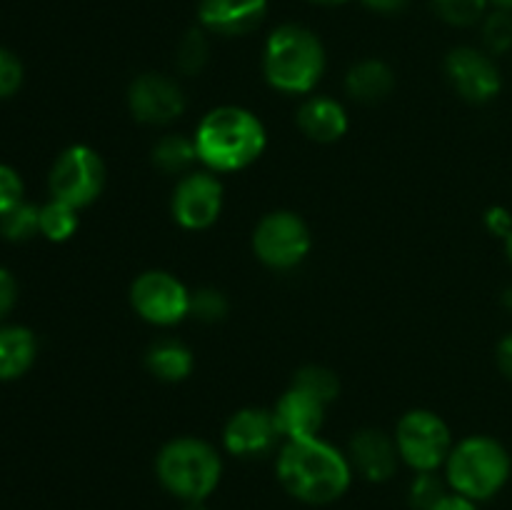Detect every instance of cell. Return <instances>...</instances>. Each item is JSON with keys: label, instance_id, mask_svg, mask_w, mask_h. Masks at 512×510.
Listing matches in <instances>:
<instances>
[{"label": "cell", "instance_id": "cell-1", "mask_svg": "<svg viewBox=\"0 0 512 510\" xmlns=\"http://www.w3.org/2000/svg\"><path fill=\"white\" fill-rule=\"evenodd\" d=\"M278 480L300 503L328 505L350 488L353 465L348 453L320 435L285 440L278 453Z\"/></svg>", "mask_w": 512, "mask_h": 510}, {"label": "cell", "instance_id": "cell-2", "mask_svg": "<svg viewBox=\"0 0 512 510\" xmlns=\"http://www.w3.org/2000/svg\"><path fill=\"white\" fill-rule=\"evenodd\" d=\"M268 133L260 118L238 105H220L203 115L195 130L198 160L213 173H233L263 155Z\"/></svg>", "mask_w": 512, "mask_h": 510}, {"label": "cell", "instance_id": "cell-3", "mask_svg": "<svg viewBox=\"0 0 512 510\" xmlns=\"http://www.w3.org/2000/svg\"><path fill=\"white\" fill-rule=\"evenodd\" d=\"M323 40L298 23L278 25L263 48L265 80L280 93L303 95L320 83L325 73Z\"/></svg>", "mask_w": 512, "mask_h": 510}, {"label": "cell", "instance_id": "cell-4", "mask_svg": "<svg viewBox=\"0 0 512 510\" xmlns=\"http://www.w3.org/2000/svg\"><path fill=\"white\" fill-rule=\"evenodd\" d=\"M510 478V455L495 438L470 435L453 445L445 460V480L453 493L473 503L490 500L503 490Z\"/></svg>", "mask_w": 512, "mask_h": 510}, {"label": "cell", "instance_id": "cell-5", "mask_svg": "<svg viewBox=\"0 0 512 510\" xmlns=\"http://www.w3.org/2000/svg\"><path fill=\"white\" fill-rule=\"evenodd\" d=\"M155 473L160 485L183 503L205 500L218 488L223 460L210 443L185 435L163 445L155 460Z\"/></svg>", "mask_w": 512, "mask_h": 510}, {"label": "cell", "instance_id": "cell-6", "mask_svg": "<svg viewBox=\"0 0 512 510\" xmlns=\"http://www.w3.org/2000/svg\"><path fill=\"white\" fill-rule=\"evenodd\" d=\"M395 445L400 460L415 473L443 468L453 450V435L448 423L433 410H410L395 428Z\"/></svg>", "mask_w": 512, "mask_h": 510}, {"label": "cell", "instance_id": "cell-7", "mask_svg": "<svg viewBox=\"0 0 512 510\" xmlns=\"http://www.w3.org/2000/svg\"><path fill=\"white\" fill-rule=\"evenodd\" d=\"M313 248L310 228L298 213L275 210L268 213L253 233V250L263 265L273 270H293L308 258Z\"/></svg>", "mask_w": 512, "mask_h": 510}, {"label": "cell", "instance_id": "cell-8", "mask_svg": "<svg viewBox=\"0 0 512 510\" xmlns=\"http://www.w3.org/2000/svg\"><path fill=\"white\" fill-rule=\"evenodd\" d=\"M50 195L55 200L85 208L95 203L105 188V163L90 145H70L58 155L50 170Z\"/></svg>", "mask_w": 512, "mask_h": 510}, {"label": "cell", "instance_id": "cell-9", "mask_svg": "<svg viewBox=\"0 0 512 510\" xmlns=\"http://www.w3.org/2000/svg\"><path fill=\"white\" fill-rule=\"evenodd\" d=\"M133 310L148 323L168 328L190 315V290L165 270H145L130 288Z\"/></svg>", "mask_w": 512, "mask_h": 510}, {"label": "cell", "instance_id": "cell-10", "mask_svg": "<svg viewBox=\"0 0 512 510\" xmlns=\"http://www.w3.org/2000/svg\"><path fill=\"white\" fill-rule=\"evenodd\" d=\"M170 210L180 228H210L223 213V183L213 170H190L175 185Z\"/></svg>", "mask_w": 512, "mask_h": 510}, {"label": "cell", "instance_id": "cell-11", "mask_svg": "<svg viewBox=\"0 0 512 510\" xmlns=\"http://www.w3.org/2000/svg\"><path fill=\"white\" fill-rule=\"evenodd\" d=\"M128 108L145 125H170L185 110L183 88L163 73H143L130 83Z\"/></svg>", "mask_w": 512, "mask_h": 510}, {"label": "cell", "instance_id": "cell-12", "mask_svg": "<svg viewBox=\"0 0 512 510\" xmlns=\"http://www.w3.org/2000/svg\"><path fill=\"white\" fill-rule=\"evenodd\" d=\"M445 75L450 85L470 103H488L500 93V70L493 55L478 48H455L445 58Z\"/></svg>", "mask_w": 512, "mask_h": 510}, {"label": "cell", "instance_id": "cell-13", "mask_svg": "<svg viewBox=\"0 0 512 510\" xmlns=\"http://www.w3.org/2000/svg\"><path fill=\"white\" fill-rule=\"evenodd\" d=\"M283 438L275 425L273 410L265 408H243L225 423L223 445L230 455L238 458H258L270 453Z\"/></svg>", "mask_w": 512, "mask_h": 510}, {"label": "cell", "instance_id": "cell-14", "mask_svg": "<svg viewBox=\"0 0 512 510\" xmlns=\"http://www.w3.org/2000/svg\"><path fill=\"white\" fill-rule=\"evenodd\" d=\"M268 15V0H200L198 23L210 35L238 38L253 33Z\"/></svg>", "mask_w": 512, "mask_h": 510}, {"label": "cell", "instance_id": "cell-15", "mask_svg": "<svg viewBox=\"0 0 512 510\" xmlns=\"http://www.w3.org/2000/svg\"><path fill=\"white\" fill-rule=\"evenodd\" d=\"M348 460L353 465V473H360L370 483H385L398 470L400 453L395 438L385 435L383 430L365 428L350 440Z\"/></svg>", "mask_w": 512, "mask_h": 510}, {"label": "cell", "instance_id": "cell-16", "mask_svg": "<svg viewBox=\"0 0 512 510\" xmlns=\"http://www.w3.org/2000/svg\"><path fill=\"white\" fill-rule=\"evenodd\" d=\"M325 410H328V405L323 400L290 385L275 403L273 418L283 440L315 438L323 428Z\"/></svg>", "mask_w": 512, "mask_h": 510}, {"label": "cell", "instance_id": "cell-17", "mask_svg": "<svg viewBox=\"0 0 512 510\" xmlns=\"http://www.w3.org/2000/svg\"><path fill=\"white\" fill-rule=\"evenodd\" d=\"M298 128L315 143H335L348 133V113L335 98L313 95L300 105Z\"/></svg>", "mask_w": 512, "mask_h": 510}, {"label": "cell", "instance_id": "cell-18", "mask_svg": "<svg viewBox=\"0 0 512 510\" xmlns=\"http://www.w3.org/2000/svg\"><path fill=\"white\" fill-rule=\"evenodd\" d=\"M393 85V68L378 58L360 60L345 75V90L358 103H378V100L388 98Z\"/></svg>", "mask_w": 512, "mask_h": 510}, {"label": "cell", "instance_id": "cell-19", "mask_svg": "<svg viewBox=\"0 0 512 510\" xmlns=\"http://www.w3.org/2000/svg\"><path fill=\"white\" fill-rule=\"evenodd\" d=\"M38 355L35 335L23 325L0 328V380H15L33 365Z\"/></svg>", "mask_w": 512, "mask_h": 510}, {"label": "cell", "instance_id": "cell-20", "mask_svg": "<svg viewBox=\"0 0 512 510\" xmlns=\"http://www.w3.org/2000/svg\"><path fill=\"white\" fill-rule=\"evenodd\" d=\"M145 365L150 373L165 383H180L193 373V350L183 345L180 340H158L150 345L148 355H145Z\"/></svg>", "mask_w": 512, "mask_h": 510}, {"label": "cell", "instance_id": "cell-21", "mask_svg": "<svg viewBox=\"0 0 512 510\" xmlns=\"http://www.w3.org/2000/svg\"><path fill=\"white\" fill-rule=\"evenodd\" d=\"M153 160L160 170L165 173H190L195 163H198V148H195V138H185L180 133H170L160 138L153 148Z\"/></svg>", "mask_w": 512, "mask_h": 510}, {"label": "cell", "instance_id": "cell-22", "mask_svg": "<svg viewBox=\"0 0 512 510\" xmlns=\"http://www.w3.org/2000/svg\"><path fill=\"white\" fill-rule=\"evenodd\" d=\"M75 230H78V208L55 198L40 208V233L48 240L63 243L73 238Z\"/></svg>", "mask_w": 512, "mask_h": 510}, {"label": "cell", "instance_id": "cell-23", "mask_svg": "<svg viewBox=\"0 0 512 510\" xmlns=\"http://www.w3.org/2000/svg\"><path fill=\"white\" fill-rule=\"evenodd\" d=\"M210 60V40L208 30L190 28L188 33L180 38L178 50H175V65H178L180 73L185 75H198L200 70L208 65Z\"/></svg>", "mask_w": 512, "mask_h": 510}, {"label": "cell", "instance_id": "cell-24", "mask_svg": "<svg viewBox=\"0 0 512 510\" xmlns=\"http://www.w3.org/2000/svg\"><path fill=\"white\" fill-rule=\"evenodd\" d=\"M0 233L5 240H13V243H23L30 240L33 235L40 233V208L33 203H23L8 210V213L0 215Z\"/></svg>", "mask_w": 512, "mask_h": 510}, {"label": "cell", "instance_id": "cell-25", "mask_svg": "<svg viewBox=\"0 0 512 510\" xmlns=\"http://www.w3.org/2000/svg\"><path fill=\"white\" fill-rule=\"evenodd\" d=\"M443 23L455 28H470L483 23L490 10V0H430Z\"/></svg>", "mask_w": 512, "mask_h": 510}, {"label": "cell", "instance_id": "cell-26", "mask_svg": "<svg viewBox=\"0 0 512 510\" xmlns=\"http://www.w3.org/2000/svg\"><path fill=\"white\" fill-rule=\"evenodd\" d=\"M293 385L295 388L305 390V393L315 395V398L323 400L325 405L333 403L340 393L338 375L330 368H325V365H305V368H300L298 373H295Z\"/></svg>", "mask_w": 512, "mask_h": 510}, {"label": "cell", "instance_id": "cell-27", "mask_svg": "<svg viewBox=\"0 0 512 510\" xmlns=\"http://www.w3.org/2000/svg\"><path fill=\"white\" fill-rule=\"evenodd\" d=\"M485 53L503 55L512 48V10L493 8L480 23Z\"/></svg>", "mask_w": 512, "mask_h": 510}, {"label": "cell", "instance_id": "cell-28", "mask_svg": "<svg viewBox=\"0 0 512 510\" xmlns=\"http://www.w3.org/2000/svg\"><path fill=\"white\" fill-rule=\"evenodd\" d=\"M445 493H448V480L438 478V470H428V473H415L408 500L413 510H430Z\"/></svg>", "mask_w": 512, "mask_h": 510}, {"label": "cell", "instance_id": "cell-29", "mask_svg": "<svg viewBox=\"0 0 512 510\" xmlns=\"http://www.w3.org/2000/svg\"><path fill=\"white\" fill-rule=\"evenodd\" d=\"M228 310V298L220 290L200 288L190 293V315L198 318L200 323H218L228 315Z\"/></svg>", "mask_w": 512, "mask_h": 510}, {"label": "cell", "instance_id": "cell-30", "mask_svg": "<svg viewBox=\"0 0 512 510\" xmlns=\"http://www.w3.org/2000/svg\"><path fill=\"white\" fill-rule=\"evenodd\" d=\"M20 83H23V63L15 53L0 48V100L10 98Z\"/></svg>", "mask_w": 512, "mask_h": 510}, {"label": "cell", "instance_id": "cell-31", "mask_svg": "<svg viewBox=\"0 0 512 510\" xmlns=\"http://www.w3.org/2000/svg\"><path fill=\"white\" fill-rule=\"evenodd\" d=\"M23 200V180L8 165H0V215Z\"/></svg>", "mask_w": 512, "mask_h": 510}, {"label": "cell", "instance_id": "cell-32", "mask_svg": "<svg viewBox=\"0 0 512 510\" xmlns=\"http://www.w3.org/2000/svg\"><path fill=\"white\" fill-rule=\"evenodd\" d=\"M15 300H18V283L10 275V270L0 268V320L13 310Z\"/></svg>", "mask_w": 512, "mask_h": 510}, {"label": "cell", "instance_id": "cell-33", "mask_svg": "<svg viewBox=\"0 0 512 510\" xmlns=\"http://www.w3.org/2000/svg\"><path fill=\"white\" fill-rule=\"evenodd\" d=\"M485 225H488V230L493 235H500V238H505V235H508L512 230L510 210L495 205V208H490L488 213H485Z\"/></svg>", "mask_w": 512, "mask_h": 510}, {"label": "cell", "instance_id": "cell-34", "mask_svg": "<svg viewBox=\"0 0 512 510\" xmlns=\"http://www.w3.org/2000/svg\"><path fill=\"white\" fill-rule=\"evenodd\" d=\"M475 505L478 503H473V500L465 498V495H458L453 493V490H448V493H445L430 510H478Z\"/></svg>", "mask_w": 512, "mask_h": 510}, {"label": "cell", "instance_id": "cell-35", "mask_svg": "<svg viewBox=\"0 0 512 510\" xmlns=\"http://www.w3.org/2000/svg\"><path fill=\"white\" fill-rule=\"evenodd\" d=\"M498 365L505 378L512 380V333L505 335L498 345Z\"/></svg>", "mask_w": 512, "mask_h": 510}, {"label": "cell", "instance_id": "cell-36", "mask_svg": "<svg viewBox=\"0 0 512 510\" xmlns=\"http://www.w3.org/2000/svg\"><path fill=\"white\" fill-rule=\"evenodd\" d=\"M363 3L375 13H398L408 5V0H363Z\"/></svg>", "mask_w": 512, "mask_h": 510}, {"label": "cell", "instance_id": "cell-37", "mask_svg": "<svg viewBox=\"0 0 512 510\" xmlns=\"http://www.w3.org/2000/svg\"><path fill=\"white\" fill-rule=\"evenodd\" d=\"M183 510H208V505H205V500H188Z\"/></svg>", "mask_w": 512, "mask_h": 510}, {"label": "cell", "instance_id": "cell-38", "mask_svg": "<svg viewBox=\"0 0 512 510\" xmlns=\"http://www.w3.org/2000/svg\"><path fill=\"white\" fill-rule=\"evenodd\" d=\"M490 8H500V10H512V0H490Z\"/></svg>", "mask_w": 512, "mask_h": 510}, {"label": "cell", "instance_id": "cell-39", "mask_svg": "<svg viewBox=\"0 0 512 510\" xmlns=\"http://www.w3.org/2000/svg\"><path fill=\"white\" fill-rule=\"evenodd\" d=\"M505 253H508V260L512 263V230L505 235Z\"/></svg>", "mask_w": 512, "mask_h": 510}, {"label": "cell", "instance_id": "cell-40", "mask_svg": "<svg viewBox=\"0 0 512 510\" xmlns=\"http://www.w3.org/2000/svg\"><path fill=\"white\" fill-rule=\"evenodd\" d=\"M310 3H315V5H343V3H348V0H310Z\"/></svg>", "mask_w": 512, "mask_h": 510}]
</instances>
